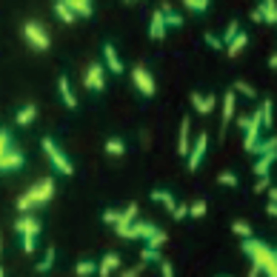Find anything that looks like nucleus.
<instances>
[{
	"label": "nucleus",
	"mask_w": 277,
	"mask_h": 277,
	"mask_svg": "<svg viewBox=\"0 0 277 277\" xmlns=\"http://www.w3.org/2000/svg\"><path fill=\"white\" fill-rule=\"evenodd\" d=\"M243 252L252 257L254 266H260V272H266L269 277H277V257L266 243L254 240V237H243Z\"/></svg>",
	"instance_id": "1"
},
{
	"label": "nucleus",
	"mask_w": 277,
	"mask_h": 277,
	"mask_svg": "<svg viewBox=\"0 0 277 277\" xmlns=\"http://www.w3.org/2000/svg\"><path fill=\"white\" fill-rule=\"evenodd\" d=\"M55 197V180L52 177H46V180H40L37 186H32L26 195L17 197V208L20 211H26V208H32L35 203H49Z\"/></svg>",
	"instance_id": "2"
},
{
	"label": "nucleus",
	"mask_w": 277,
	"mask_h": 277,
	"mask_svg": "<svg viewBox=\"0 0 277 277\" xmlns=\"http://www.w3.org/2000/svg\"><path fill=\"white\" fill-rule=\"evenodd\" d=\"M43 151H46V157L52 160V166H55L60 174H71V172H74V166L66 160V154L58 149V143H55V140H49V138L43 140Z\"/></svg>",
	"instance_id": "3"
},
{
	"label": "nucleus",
	"mask_w": 277,
	"mask_h": 277,
	"mask_svg": "<svg viewBox=\"0 0 277 277\" xmlns=\"http://www.w3.org/2000/svg\"><path fill=\"white\" fill-rule=\"evenodd\" d=\"M23 35H26V40H29L35 49H40V52L49 49V35L43 32V26H40V23H35V20H32V23H26L23 26Z\"/></svg>",
	"instance_id": "4"
},
{
	"label": "nucleus",
	"mask_w": 277,
	"mask_h": 277,
	"mask_svg": "<svg viewBox=\"0 0 277 277\" xmlns=\"http://www.w3.org/2000/svg\"><path fill=\"white\" fill-rule=\"evenodd\" d=\"M206 146H208L206 132L197 138L195 146H189V154H186V157H189V169H192V172H197V169H200V163H203V154H206Z\"/></svg>",
	"instance_id": "5"
},
{
	"label": "nucleus",
	"mask_w": 277,
	"mask_h": 277,
	"mask_svg": "<svg viewBox=\"0 0 277 277\" xmlns=\"http://www.w3.org/2000/svg\"><path fill=\"white\" fill-rule=\"evenodd\" d=\"M260 129H263V123H260V112H254L252 117H249V126H246V140H243V149L249 151L257 143V138H260Z\"/></svg>",
	"instance_id": "6"
},
{
	"label": "nucleus",
	"mask_w": 277,
	"mask_h": 277,
	"mask_svg": "<svg viewBox=\"0 0 277 277\" xmlns=\"http://www.w3.org/2000/svg\"><path fill=\"white\" fill-rule=\"evenodd\" d=\"M26 163L23 157V151H17V149H9L3 157H0V172H17L20 166Z\"/></svg>",
	"instance_id": "7"
},
{
	"label": "nucleus",
	"mask_w": 277,
	"mask_h": 277,
	"mask_svg": "<svg viewBox=\"0 0 277 277\" xmlns=\"http://www.w3.org/2000/svg\"><path fill=\"white\" fill-rule=\"evenodd\" d=\"M135 86H138L140 92L146 94V97H151V94H154V80H151V74L143 69V66H138V69H135Z\"/></svg>",
	"instance_id": "8"
},
{
	"label": "nucleus",
	"mask_w": 277,
	"mask_h": 277,
	"mask_svg": "<svg viewBox=\"0 0 277 277\" xmlns=\"http://www.w3.org/2000/svg\"><path fill=\"white\" fill-rule=\"evenodd\" d=\"M86 86H89V89H97V92L103 89V86H106L103 66H97V63H92V69L86 71Z\"/></svg>",
	"instance_id": "9"
},
{
	"label": "nucleus",
	"mask_w": 277,
	"mask_h": 277,
	"mask_svg": "<svg viewBox=\"0 0 277 277\" xmlns=\"http://www.w3.org/2000/svg\"><path fill=\"white\" fill-rule=\"evenodd\" d=\"M149 37H151V40H163V37H166V20H163V12H160V9L151 14Z\"/></svg>",
	"instance_id": "10"
},
{
	"label": "nucleus",
	"mask_w": 277,
	"mask_h": 277,
	"mask_svg": "<svg viewBox=\"0 0 277 277\" xmlns=\"http://www.w3.org/2000/svg\"><path fill=\"white\" fill-rule=\"evenodd\" d=\"M192 106H195L200 115H208V112L214 109V97H211V94H206V97H203V94L192 92Z\"/></svg>",
	"instance_id": "11"
},
{
	"label": "nucleus",
	"mask_w": 277,
	"mask_h": 277,
	"mask_svg": "<svg viewBox=\"0 0 277 277\" xmlns=\"http://www.w3.org/2000/svg\"><path fill=\"white\" fill-rule=\"evenodd\" d=\"M117 266H120V257H117L115 252H109L103 260H100V266H97V275H100V277H109L117 269Z\"/></svg>",
	"instance_id": "12"
},
{
	"label": "nucleus",
	"mask_w": 277,
	"mask_h": 277,
	"mask_svg": "<svg viewBox=\"0 0 277 277\" xmlns=\"http://www.w3.org/2000/svg\"><path fill=\"white\" fill-rule=\"evenodd\" d=\"M14 229L20 231V234H40V223H37L35 217H20L17 223H14Z\"/></svg>",
	"instance_id": "13"
},
{
	"label": "nucleus",
	"mask_w": 277,
	"mask_h": 277,
	"mask_svg": "<svg viewBox=\"0 0 277 277\" xmlns=\"http://www.w3.org/2000/svg\"><path fill=\"white\" fill-rule=\"evenodd\" d=\"M272 163H275V149H272V151H263V154H260V160L254 163V174H257V177H263V174H269V169H272Z\"/></svg>",
	"instance_id": "14"
},
{
	"label": "nucleus",
	"mask_w": 277,
	"mask_h": 277,
	"mask_svg": "<svg viewBox=\"0 0 277 277\" xmlns=\"http://www.w3.org/2000/svg\"><path fill=\"white\" fill-rule=\"evenodd\" d=\"M63 3H66L77 17H89V14H92V0H63Z\"/></svg>",
	"instance_id": "15"
},
{
	"label": "nucleus",
	"mask_w": 277,
	"mask_h": 277,
	"mask_svg": "<svg viewBox=\"0 0 277 277\" xmlns=\"http://www.w3.org/2000/svg\"><path fill=\"white\" fill-rule=\"evenodd\" d=\"M103 58H106V66L115 71V74L123 71V63H120V58L115 55V46H109V43H106V46H103Z\"/></svg>",
	"instance_id": "16"
},
{
	"label": "nucleus",
	"mask_w": 277,
	"mask_h": 277,
	"mask_svg": "<svg viewBox=\"0 0 277 277\" xmlns=\"http://www.w3.org/2000/svg\"><path fill=\"white\" fill-rule=\"evenodd\" d=\"M58 89H60V97H63V103L69 106V109H77V97L71 94L69 80H66V77H60V80H58Z\"/></svg>",
	"instance_id": "17"
},
{
	"label": "nucleus",
	"mask_w": 277,
	"mask_h": 277,
	"mask_svg": "<svg viewBox=\"0 0 277 277\" xmlns=\"http://www.w3.org/2000/svg\"><path fill=\"white\" fill-rule=\"evenodd\" d=\"M189 146H192V140H189V120L183 117V123H180V140H177V151H180V157L189 154Z\"/></svg>",
	"instance_id": "18"
},
{
	"label": "nucleus",
	"mask_w": 277,
	"mask_h": 277,
	"mask_svg": "<svg viewBox=\"0 0 277 277\" xmlns=\"http://www.w3.org/2000/svg\"><path fill=\"white\" fill-rule=\"evenodd\" d=\"M243 46H246V35H243V32H237V35H234L229 43H226V49H229V58H237V55L243 52Z\"/></svg>",
	"instance_id": "19"
},
{
	"label": "nucleus",
	"mask_w": 277,
	"mask_h": 277,
	"mask_svg": "<svg viewBox=\"0 0 277 277\" xmlns=\"http://www.w3.org/2000/svg\"><path fill=\"white\" fill-rule=\"evenodd\" d=\"M35 117H37V106H35V103H29V106H23V109L17 112V123H20V126H29V123L35 120Z\"/></svg>",
	"instance_id": "20"
},
{
	"label": "nucleus",
	"mask_w": 277,
	"mask_h": 277,
	"mask_svg": "<svg viewBox=\"0 0 277 277\" xmlns=\"http://www.w3.org/2000/svg\"><path fill=\"white\" fill-rule=\"evenodd\" d=\"M260 14H263V20H266V23H277L275 0H263V3H260Z\"/></svg>",
	"instance_id": "21"
},
{
	"label": "nucleus",
	"mask_w": 277,
	"mask_h": 277,
	"mask_svg": "<svg viewBox=\"0 0 277 277\" xmlns=\"http://www.w3.org/2000/svg\"><path fill=\"white\" fill-rule=\"evenodd\" d=\"M55 12H58V17L63 20V23H74V17H77V14H74L69 6L63 3V0H58V3H55Z\"/></svg>",
	"instance_id": "22"
},
{
	"label": "nucleus",
	"mask_w": 277,
	"mask_h": 277,
	"mask_svg": "<svg viewBox=\"0 0 277 277\" xmlns=\"http://www.w3.org/2000/svg\"><path fill=\"white\" fill-rule=\"evenodd\" d=\"M151 200H154V203H163L166 208H174V197H172V192L154 189V192H151Z\"/></svg>",
	"instance_id": "23"
},
{
	"label": "nucleus",
	"mask_w": 277,
	"mask_h": 277,
	"mask_svg": "<svg viewBox=\"0 0 277 277\" xmlns=\"http://www.w3.org/2000/svg\"><path fill=\"white\" fill-rule=\"evenodd\" d=\"M132 226H135V234H138V237H143V240H149L151 234L157 231V226H154V223H132Z\"/></svg>",
	"instance_id": "24"
},
{
	"label": "nucleus",
	"mask_w": 277,
	"mask_h": 277,
	"mask_svg": "<svg viewBox=\"0 0 277 277\" xmlns=\"http://www.w3.org/2000/svg\"><path fill=\"white\" fill-rule=\"evenodd\" d=\"M272 149H277V138H269V140H263V143L257 140V143H254L249 151H254V154H263V151H272Z\"/></svg>",
	"instance_id": "25"
},
{
	"label": "nucleus",
	"mask_w": 277,
	"mask_h": 277,
	"mask_svg": "<svg viewBox=\"0 0 277 277\" xmlns=\"http://www.w3.org/2000/svg\"><path fill=\"white\" fill-rule=\"evenodd\" d=\"M106 151H109V154H115V157H120V154L126 151V143H123V140H117V138H112V140H106Z\"/></svg>",
	"instance_id": "26"
},
{
	"label": "nucleus",
	"mask_w": 277,
	"mask_h": 277,
	"mask_svg": "<svg viewBox=\"0 0 277 277\" xmlns=\"http://www.w3.org/2000/svg\"><path fill=\"white\" fill-rule=\"evenodd\" d=\"M231 115H234V92H229L223 97V123H229Z\"/></svg>",
	"instance_id": "27"
},
{
	"label": "nucleus",
	"mask_w": 277,
	"mask_h": 277,
	"mask_svg": "<svg viewBox=\"0 0 277 277\" xmlns=\"http://www.w3.org/2000/svg\"><path fill=\"white\" fill-rule=\"evenodd\" d=\"M272 112H275V106H272V100H266V103L260 106V123H263L266 129L272 126Z\"/></svg>",
	"instance_id": "28"
},
{
	"label": "nucleus",
	"mask_w": 277,
	"mask_h": 277,
	"mask_svg": "<svg viewBox=\"0 0 277 277\" xmlns=\"http://www.w3.org/2000/svg\"><path fill=\"white\" fill-rule=\"evenodd\" d=\"M74 272L80 277H86V275H94L97 272V266H94V260H80V263L74 266Z\"/></svg>",
	"instance_id": "29"
},
{
	"label": "nucleus",
	"mask_w": 277,
	"mask_h": 277,
	"mask_svg": "<svg viewBox=\"0 0 277 277\" xmlns=\"http://www.w3.org/2000/svg\"><path fill=\"white\" fill-rule=\"evenodd\" d=\"M231 231L240 234V237H252V226H249L246 220H234V223H231Z\"/></svg>",
	"instance_id": "30"
},
{
	"label": "nucleus",
	"mask_w": 277,
	"mask_h": 277,
	"mask_svg": "<svg viewBox=\"0 0 277 277\" xmlns=\"http://www.w3.org/2000/svg\"><path fill=\"white\" fill-rule=\"evenodd\" d=\"M135 214H138V206H135V203H132V206H129L126 211H123V214H120V217H117V223H115V226H129V223H132V220H135Z\"/></svg>",
	"instance_id": "31"
},
{
	"label": "nucleus",
	"mask_w": 277,
	"mask_h": 277,
	"mask_svg": "<svg viewBox=\"0 0 277 277\" xmlns=\"http://www.w3.org/2000/svg\"><path fill=\"white\" fill-rule=\"evenodd\" d=\"M9 149H12V135H9V129H0V157Z\"/></svg>",
	"instance_id": "32"
},
{
	"label": "nucleus",
	"mask_w": 277,
	"mask_h": 277,
	"mask_svg": "<svg viewBox=\"0 0 277 277\" xmlns=\"http://www.w3.org/2000/svg\"><path fill=\"white\" fill-rule=\"evenodd\" d=\"M140 257H143V263H157V260H160V252L151 249V246H146V249L140 252Z\"/></svg>",
	"instance_id": "33"
},
{
	"label": "nucleus",
	"mask_w": 277,
	"mask_h": 277,
	"mask_svg": "<svg viewBox=\"0 0 277 277\" xmlns=\"http://www.w3.org/2000/svg\"><path fill=\"white\" fill-rule=\"evenodd\" d=\"M186 9H192V12H206L208 9V0H183Z\"/></svg>",
	"instance_id": "34"
},
{
	"label": "nucleus",
	"mask_w": 277,
	"mask_h": 277,
	"mask_svg": "<svg viewBox=\"0 0 277 277\" xmlns=\"http://www.w3.org/2000/svg\"><path fill=\"white\" fill-rule=\"evenodd\" d=\"M52 266H55V249H49V252H46V257H43V260L37 263V272H49Z\"/></svg>",
	"instance_id": "35"
},
{
	"label": "nucleus",
	"mask_w": 277,
	"mask_h": 277,
	"mask_svg": "<svg viewBox=\"0 0 277 277\" xmlns=\"http://www.w3.org/2000/svg\"><path fill=\"white\" fill-rule=\"evenodd\" d=\"M234 92L246 94V97H254V94H257V92H254V89H252V86H249L246 80H234Z\"/></svg>",
	"instance_id": "36"
},
{
	"label": "nucleus",
	"mask_w": 277,
	"mask_h": 277,
	"mask_svg": "<svg viewBox=\"0 0 277 277\" xmlns=\"http://www.w3.org/2000/svg\"><path fill=\"white\" fill-rule=\"evenodd\" d=\"M189 214H192V217H203V214H206V203H203V200L192 203V206H189Z\"/></svg>",
	"instance_id": "37"
},
{
	"label": "nucleus",
	"mask_w": 277,
	"mask_h": 277,
	"mask_svg": "<svg viewBox=\"0 0 277 277\" xmlns=\"http://www.w3.org/2000/svg\"><path fill=\"white\" fill-rule=\"evenodd\" d=\"M163 243H166V231H154V234L149 237V246H151V249H160Z\"/></svg>",
	"instance_id": "38"
},
{
	"label": "nucleus",
	"mask_w": 277,
	"mask_h": 277,
	"mask_svg": "<svg viewBox=\"0 0 277 277\" xmlns=\"http://www.w3.org/2000/svg\"><path fill=\"white\" fill-rule=\"evenodd\" d=\"M20 237H23V252L32 254L35 252V234H20Z\"/></svg>",
	"instance_id": "39"
},
{
	"label": "nucleus",
	"mask_w": 277,
	"mask_h": 277,
	"mask_svg": "<svg viewBox=\"0 0 277 277\" xmlns=\"http://www.w3.org/2000/svg\"><path fill=\"white\" fill-rule=\"evenodd\" d=\"M217 183H223V186H237V177H234L231 172H223L217 177Z\"/></svg>",
	"instance_id": "40"
},
{
	"label": "nucleus",
	"mask_w": 277,
	"mask_h": 277,
	"mask_svg": "<svg viewBox=\"0 0 277 277\" xmlns=\"http://www.w3.org/2000/svg\"><path fill=\"white\" fill-rule=\"evenodd\" d=\"M237 32H240V26L237 23H229V29H226V35H223V46H226V43H229L231 37L237 35Z\"/></svg>",
	"instance_id": "41"
},
{
	"label": "nucleus",
	"mask_w": 277,
	"mask_h": 277,
	"mask_svg": "<svg viewBox=\"0 0 277 277\" xmlns=\"http://www.w3.org/2000/svg\"><path fill=\"white\" fill-rule=\"evenodd\" d=\"M172 214H174V220H183L186 214H189V206H177L174 203V208H172Z\"/></svg>",
	"instance_id": "42"
},
{
	"label": "nucleus",
	"mask_w": 277,
	"mask_h": 277,
	"mask_svg": "<svg viewBox=\"0 0 277 277\" xmlns=\"http://www.w3.org/2000/svg\"><path fill=\"white\" fill-rule=\"evenodd\" d=\"M117 217H120V214H117L115 208H106L103 211V223H117Z\"/></svg>",
	"instance_id": "43"
},
{
	"label": "nucleus",
	"mask_w": 277,
	"mask_h": 277,
	"mask_svg": "<svg viewBox=\"0 0 277 277\" xmlns=\"http://www.w3.org/2000/svg\"><path fill=\"white\" fill-rule=\"evenodd\" d=\"M206 43L211 49H223V40H220V37H214V35H206Z\"/></svg>",
	"instance_id": "44"
},
{
	"label": "nucleus",
	"mask_w": 277,
	"mask_h": 277,
	"mask_svg": "<svg viewBox=\"0 0 277 277\" xmlns=\"http://www.w3.org/2000/svg\"><path fill=\"white\" fill-rule=\"evenodd\" d=\"M254 189H257V192H266V189H269V174H263V177L254 183Z\"/></svg>",
	"instance_id": "45"
},
{
	"label": "nucleus",
	"mask_w": 277,
	"mask_h": 277,
	"mask_svg": "<svg viewBox=\"0 0 277 277\" xmlns=\"http://www.w3.org/2000/svg\"><path fill=\"white\" fill-rule=\"evenodd\" d=\"M160 269H163V277H172V275H174V266H172V263H166V260L160 263Z\"/></svg>",
	"instance_id": "46"
},
{
	"label": "nucleus",
	"mask_w": 277,
	"mask_h": 277,
	"mask_svg": "<svg viewBox=\"0 0 277 277\" xmlns=\"http://www.w3.org/2000/svg\"><path fill=\"white\" fill-rule=\"evenodd\" d=\"M266 214H269V217H275V214H277V200H269V206H266Z\"/></svg>",
	"instance_id": "47"
},
{
	"label": "nucleus",
	"mask_w": 277,
	"mask_h": 277,
	"mask_svg": "<svg viewBox=\"0 0 277 277\" xmlns=\"http://www.w3.org/2000/svg\"><path fill=\"white\" fill-rule=\"evenodd\" d=\"M140 272H143V266H138V269H126V272H123V277H138Z\"/></svg>",
	"instance_id": "48"
}]
</instances>
